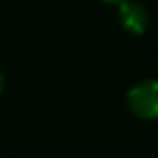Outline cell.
I'll return each mask as SVG.
<instances>
[{
	"instance_id": "277c9868",
	"label": "cell",
	"mask_w": 158,
	"mask_h": 158,
	"mask_svg": "<svg viewBox=\"0 0 158 158\" xmlns=\"http://www.w3.org/2000/svg\"><path fill=\"white\" fill-rule=\"evenodd\" d=\"M2 86H4V80H2V76H0V92H2Z\"/></svg>"
},
{
	"instance_id": "3957f363",
	"label": "cell",
	"mask_w": 158,
	"mask_h": 158,
	"mask_svg": "<svg viewBox=\"0 0 158 158\" xmlns=\"http://www.w3.org/2000/svg\"><path fill=\"white\" fill-rule=\"evenodd\" d=\"M104 2H108V4H122V2H126V0H104Z\"/></svg>"
},
{
	"instance_id": "6da1fadb",
	"label": "cell",
	"mask_w": 158,
	"mask_h": 158,
	"mask_svg": "<svg viewBox=\"0 0 158 158\" xmlns=\"http://www.w3.org/2000/svg\"><path fill=\"white\" fill-rule=\"evenodd\" d=\"M128 104L140 118H158V80H144L128 92Z\"/></svg>"
},
{
	"instance_id": "7a4b0ae2",
	"label": "cell",
	"mask_w": 158,
	"mask_h": 158,
	"mask_svg": "<svg viewBox=\"0 0 158 158\" xmlns=\"http://www.w3.org/2000/svg\"><path fill=\"white\" fill-rule=\"evenodd\" d=\"M120 22L126 30L134 32V34H142L148 24V14L140 4L126 0L120 4Z\"/></svg>"
}]
</instances>
